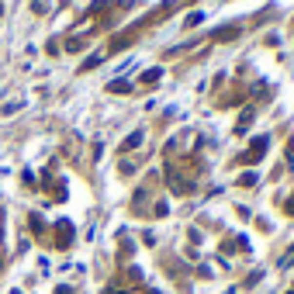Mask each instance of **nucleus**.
<instances>
[{
    "mask_svg": "<svg viewBox=\"0 0 294 294\" xmlns=\"http://www.w3.org/2000/svg\"><path fill=\"white\" fill-rule=\"evenodd\" d=\"M135 145H142V132H132V135L125 138V149H135Z\"/></svg>",
    "mask_w": 294,
    "mask_h": 294,
    "instance_id": "1",
    "label": "nucleus"
},
{
    "mask_svg": "<svg viewBox=\"0 0 294 294\" xmlns=\"http://www.w3.org/2000/svg\"><path fill=\"white\" fill-rule=\"evenodd\" d=\"M159 77H163V69H149V73H145V77H142V83H149V87H153V83H156Z\"/></svg>",
    "mask_w": 294,
    "mask_h": 294,
    "instance_id": "2",
    "label": "nucleus"
},
{
    "mask_svg": "<svg viewBox=\"0 0 294 294\" xmlns=\"http://www.w3.org/2000/svg\"><path fill=\"white\" fill-rule=\"evenodd\" d=\"M291 263H294V249H291V253L284 256V260H280V267H291Z\"/></svg>",
    "mask_w": 294,
    "mask_h": 294,
    "instance_id": "3",
    "label": "nucleus"
}]
</instances>
